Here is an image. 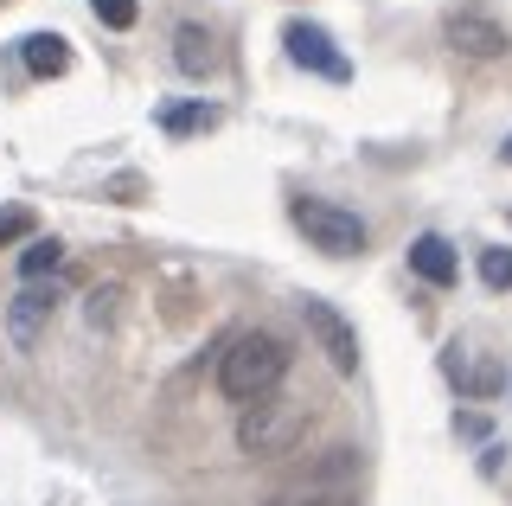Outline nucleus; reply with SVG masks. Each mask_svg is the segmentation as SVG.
I'll list each match as a JSON object with an SVG mask.
<instances>
[{
    "label": "nucleus",
    "mask_w": 512,
    "mask_h": 506,
    "mask_svg": "<svg viewBox=\"0 0 512 506\" xmlns=\"http://www.w3.org/2000/svg\"><path fill=\"white\" fill-rule=\"evenodd\" d=\"M288 378V340L276 334H237L218 353V391L231 404H256Z\"/></svg>",
    "instance_id": "obj_1"
},
{
    "label": "nucleus",
    "mask_w": 512,
    "mask_h": 506,
    "mask_svg": "<svg viewBox=\"0 0 512 506\" xmlns=\"http://www.w3.org/2000/svg\"><path fill=\"white\" fill-rule=\"evenodd\" d=\"M308 436V404L301 398H256L244 404V417H237V449L250 455V462H282V455H295V442Z\"/></svg>",
    "instance_id": "obj_2"
},
{
    "label": "nucleus",
    "mask_w": 512,
    "mask_h": 506,
    "mask_svg": "<svg viewBox=\"0 0 512 506\" xmlns=\"http://www.w3.org/2000/svg\"><path fill=\"white\" fill-rule=\"evenodd\" d=\"M288 218H295V231L308 237L314 250H327V257H359L365 250V218L346 212V205H333V199H288Z\"/></svg>",
    "instance_id": "obj_3"
},
{
    "label": "nucleus",
    "mask_w": 512,
    "mask_h": 506,
    "mask_svg": "<svg viewBox=\"0 0 512 506\" xmlns=\"http://www.w3.org/2000/svg\"><path fill=\"white\" fill-rule=\"evenodd\" d=\"M301 321H308V334H314V346L327 353V366L340 372V378H352L359 372V334H352V321L333 302H320V295H301Z\"/></svg>",
    "instance_id": "obj_4"
},
{
    "label": "nucleus",
    "mask_w": 512,
    "mask_h": 506,
    "mask_svg": "<svg viewBox=\"0 0 512 506\" xmlns=\"http://www.w3.org/2000/svg\"><path fill=\"white\" fill-rule=\"evenodd\" d=\"M442 39L455 45L461 58H500L512 33H506V20H493L487 7H448V20H442Z\"/></svg>",
    "instance_id": "obj_5"
},
{
    "label": "nucleus",
    "mask_w": 512,
    "mask_h": 506,
    "mask_svg": "<svg viewBox=\"0 0 512 506\" xmlns=\"http://www.w3.org/2000/svg\"><path fill=\"white\" fill-rule=\"evenodd\" d=\"M282 45H288V58H295L301 71H320V77H333V84H346V77H352L346 52L333 45V33H327V26H308V20H295V26L282 33Z\"/></svg>",
    "instance_id": "obj_6"
},
{
    "label": "nucleus",
    "mask_w": 512,
    "mask_h": 506,
    "mask_svg": "<svg viewBox=\"0 0 512 506\" xmlns=\"http://www.w3.org/2000/svg\"><path fill=\"white\" fill-rule=\"evenodd\" d=\"M52 314H58V289L52 282H26V289L7 302V340L20 346V353H32L39 334L52 327Z\"/></svg>",
    "instance_id": "obj_7"
},
{
    "label": "nucleus",
    "mask_w": 512,
    "mask_h": 506,
    "mask_svg": "<svg viewBox=\"0 0 512 506\" xmlns=\"http://www.w3.org/2000/svg\"><path fill=\"white\" fill-rule=\"evenodd\" d=\"M442 372L455 378V385L468 391V398H493V391L506 385L500 359H487V353H474V359H468V353H461V346H448V353H442Z\"/></svg>",
    "instance_id": "obj_8"
},
{
    "label": "nucleus",
    "mask_w": 512,
    "mask_h": 506,
    "mask_svg": "<svg viewBox=\"0 0 512 506\" xmlns=\"http://www.w3.org/2000/svg\"><path fill=\"white\" fill-rule=\"evenodd\" d=\"M410 270L423 276V282H436V289H448V282L461 276V263H455V250H448V237L423 231V237L410 244Z\"/></svg>",
    "instance_id": "obj_9"
},
{
    "label": "nucleus",
    "mask_w": 512,
    "mask_h": 506,
    "mask_svg": "<svg viewBox=\"0 0 512 506\" xmlns=\"http://www.w3.org/2000/svg\"><path fill=\"white\" fill-rule=\"evenodd\" d=\"M173 65H180L186 77H205V71H218V39L205 33L199 20H186L180 33H173Z\"/></svg>",
    "instance_id": "obj_10"
},
{
    "label": "nucleus",
    "mask_w": 512,
    "mask_h": 506,
    "mask_svg": "<svg viewBox=\"0 0 512 506\" xmlns=\"http://www.w3.org/2000/svg\"><path fill=\"white\" fill-rule=\"evenodd\" d=\"M20 58H26L32 77H64V71H71V39H58V33H26V39H20Z\"/></svg>",
    "instance_id": "obj_11"
},
{
    "label": "nucleus",
    "mask_w": 512,
    "mask_h": 506,
    "mask_svg": "<svg viewBox=\"0 0 512 506\" xmlns=\"http://www.w3.org/2000/svg\"><path fill=\"white\" fill-rule=\"evenodd\" d=\"M263 506H359V487H314V481H288Z\"/></svg>",
    "instance_id": "obj_12"
},
{
    "label": "nucleus",
    "mask_w": 512,
    "mask_h": 506,
    "mask_svg": "<svg viewBox=\"0 0 512 506\" xmlns=\"http://www.w3.org/2000/svg\"><path fill=\"white\" fill-rule=\"evenodd\" d=\"M154 122H160L167 135H205V129H218V109H212V103H167Z\"/></svg>",
    "instance_id": "obj_13"
},
{
    "label": "nucleus",
    "mask_w": 512,
    "mask_h": 506,
    "mask_svg": "<svg viewBox=\"0 0 512 506\" xmlns=\"http://www.w3.org/2000/svg\"><path fill=\"white\" fill-rule=\"evenodd\" d=\"M58 270H64V244H58V237H32V244L20 250V276L26 282H45Z\"/></svg>",
    "instance_id": "obj_14"
},
{
    "label": "nucleus",
    "mask_w": 512,
    "mask_h": 506,
    "mask_svg": "<svg viewBox=\"0 0 512 506\" xmlns=\"http://www.w3.org/2000/svg\"><path fill=\"white\" fill-rule=\"evenodd\" d=\"M90 327H96V334H103V327H116L122 321V289H116V282H109V289H90Z\"/></svg>",
    "instance_id": "obj_15"
},
{
    "label": "nucleus",
    "mask_w": 512,
    "mask_h": 506,
    "mask_svg": "<svg viewBox=\"0 0 512 506\" xmlns=\"http://www.w3.org/2000/svg\"><path fill=\"white\" fill-rule=\"evenodd\" d=\"M480 282H487V289H512V250H480Z\"/></svg>",
    "instance_id": "obj_16"
},
{
    "label": "nucleus",
    "mask_w": 512,
    "mask_h": 506,
    "mask_svg": "<svg viewBox=\"0 0 512 506\" xmlns=\"http://www.w3.org/2000/svg\"><path fill=\"white\" fill-rule=\"evenodd\" d=\"M90 13H96V20H103L109 26V33H128V26H135V0H90Z\"/></svg>",
    "instance_id": "obj_17"
},
{
    "label": "nucleus",
    "mask_w": 512,
    "mask_h": 506,
    "mask_svg": "<svg viewBox=\"0 0 512 506\" xmlns=\"http://www.w3.org/2000/svg\"><path fill=\"white\" fill-rule=\"evenodd\" d=\"M13 237H32V212H26V205L0 212V244H13Z\"/></svg>",
    "instance_id": "obj_18"
},
{
    "label": "nucleus",
    "mask_w": 512,
    "mask_h": 506,
    "mask_svg": "<svg viewBox=\"0 0 512 506\" xmlns=\"http://www.w3.org/2000/svg\"><path fill=\"white\" fill-rule=\"evenodd\" d=\"M500 161H512V135H506V148H500Z\"/></svg>",
    "instance_id": "obj_19"
}]
</instances>
